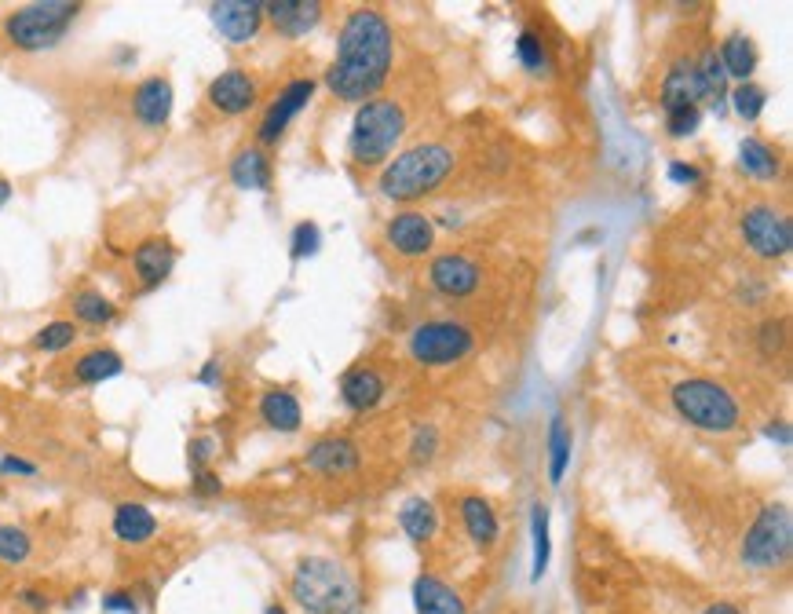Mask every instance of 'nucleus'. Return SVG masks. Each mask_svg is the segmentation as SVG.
<instances>
[{
	"instance_id": "f257e3e1",
	"label": "nucleus",
	"mask_w": 793,
	"mask_h": 614,
	"mask_svg": "<svg viewBox=\"0 0 793 614\" xmlns=\"http://www.w3.org/2000/svg\"><path fill=\"white\" fill-rule=\"evenodd\" d=\"M395 33L377 8H355L340 26L337 59L326 70V88L344 103H370L392 74Z\"/></svg>"
},
{
	"instance_id": "f03ea898",
	"label": "nucleus",
	"mask_w": 793,
	"mask_h": 614,
	"mask_svg": "<svg viewBox=\"0 0 793 614\" xmlns=\"http://www.w3.org/2000/svg\"><path fill=\"white\" fill-rule=\"evenodd\" d=\"M289 593L307 614H359L362 589L344 563L329 556H307L297 563Z\"/></svg>"
},
{
	"instance_id": "7ed1b4c3",
	"label": "nucleus",
	"mask_w": 793,
	"mask_h": 614,
	"mask_svg": "<svg viewBox=\"0 0 793 614\" xmlns=\"http://www.w3.org/2000/svg\"><path fill=\"white\" fill-rule=\"evenodd\" d=\"M454 161V150L446 143H417V147L402 150L399 158L384 165L377 187L388 202H417L454 172Z\"/></svg>"
},
{
	"instance_id": "20e7f679",
	"label": "nucleus",
	"mask_w": 793,
	"mask_h": 614,
	"mask_svg": "<svg viewBox=\"0 0 793 614\" xmlns=\"http://www.w3.org/2000/svg\"><path fill=\"white\" fill-rule=\"evenodd\" d=\"M402 132H406V110H402L395 99H370L355 110V121H351V136L348 150L355 165H381V161L392 158V150L399 147Z\"/></svg>"
},
{
	"instance_id": "39448f33",
	"label": "nucleus",
	"mask_w": 793,
	"mask_h": 614,
	"mask_svg": "<svg viewBox=\"0 0 793 614\" xmlns=\"http://www.w3.org/2000/svg\"><path fill=\"white\" fill-rule=\"evenodd\" d=\"M673 406L691 428L709 435H728L739 428L742 413L735 395L724 384L709 381V377H688L673 388Z\"/></svg>"
},
{
	"instance_id": "423d86ee",
	"label": "nucleus",
	"mask_w": 793,
	"mask_h": 614,
	"mask_svg": "<svg viewBox=\"0 0 793 614\" xmlns=\"http://www.w3.org/2000/svg\"><path fill=\"white\" fill-rule=\"evenodd\" d=\"M77 15H81V4L74 0H37V4L11 11L4 33L19 52H48L70 33Z\"/></svg>"
},
{
	"instance_id": "0eeeda50",
	"label": "nucleus",
	"mask_w": 793,
	"mask_h": 614,
	"mask_svg": "<svg viewBox=\"0 0 793 614\" xmlns=\"http://www.w3.org/2000/svg\"><path fill=\"white\" fill-rule=\"evenodd\" d=\"M793 549V519L786 505H764L753 519V527L742 538V563L750 571H775L790 560Z\"/></svg>"
},
{
	"instance_id": "6e6552de",
	"label": "nucleus",
	"mask_w": 793,
	"mask_h": 614,
	"mask_svg": "<svg viewBox=\"0 0 793 614\" xmlns=\"http://www.w3.org/2000/svg\"><path fill=\"white\" fill-rule=\"evenodd\" d=\"M476 348V333L465 322H421L410 329V355L421 366H454Z\"/></svg>"
},
{
	"instance_id": "1a4fd4ad",
	"label": "nucleus",
	"mask_w": 793,
	"mask_h": 614,
	"mask_svg": "<svg viewBox=\"0 0 793 614\" xmlns=\"http://www.w3.org/2000/svg\"><path fill=\"white\" fill-rule=\"evenodd\" d=\"M742 242L761 260H783L793 249V227L786 212L772 205H750L742 212Z\"/></svg>"
},
{
	"instance_id": "9d476101",
	"label": "nucleus",
	"mask_w": 793,
	"mask_h": 614,
	"mask_svg": "<svg viewBox=\"0 0 793 614\" xmlns=\"http://www.w3.org/2000/svg\"><path fill=\"white\" fill-rule=\"evenodd\" d=\"M428 282H432L435 293H443L450 300H461V297H472L483 282V271L472 256L465 253H443L435 256L432 267H428Z\"/></svg>"
},
{
	"instance_id": "9b49d317",
	"label": "nucleus",
	"mask_w": 793,
	"mask_h": 614,
	"mask_svg": "<svg viewBox=\"0 0 793 614\" xmlns=\"http://www.w3.org/2000/svg\"><path fill=\"white\" fill-rule=\"evenodd\" d=\"M311 96H315V81L311 77H300V81H289L282 92H278V99L271 106H267L264 121H260V128H256V136H260V143L264 147H271V143H278V139L286 136L289 121L304 110L307 103H311Z\"/></svg>"
},
{
	"instance_id": "f8f14e48",
	"label": "nucleus",
	"mask_w": 793,
	"mask_h": 614,
	"mask_svg": "<svg viewBox=\"0 0 793 614\" xmlns=\"http://www.w3.org/2000/svg\"><path fill=\"white\" fill-rule=\"evenodd\" d=\"M384 238H388V245H392L399 256L417 260V256H424L435 245V223H432V216H424V212H417V209H402L388 220Z\"/></svg>"
},
{
	"instance_id": "ddd939ff",
	"label": "nucleus",
	"mask_w": 793,
	"mask_h": 614,
	"mask_svg": "<svg viewBox=\"0 0 793 614\" xmlns=\"http://www.w3.org/2000/svg\"><path fill=\"white\" fill-rule=\"evenodd\" d=\"M209 19L231 44H245L264 26V4L260 0H220L209 8Z\"/></svg>"
},
{
	"instance_id": "4468645a",
	"label": "nucleus",
	"mask_w": 793,
	"mask_h": 614,
	"mask_svg": "<svg viewBox=\"0 0 793 614\" xmlns=\"http://www.w3.org/2000/svg\"><path fill=\"white\" fill-rule=\"evenodd\" d=\"M362 461L359 446L351 443V439H344V435H326V439H315V443L307 446L304 454V465L311 468V472H318V476H348V472H355Z\"/></svg>"
},
{
	"instance_id": "2eb2a0df",
	"label": "nucleus",
	"mask_w": 793,
	"mask_h": 614,
	"mask_svg": "<svg viewBox=\"0 0 793 614\" xmlns=\"http://www.w3.org/2000/svg\"><path fill=\"white\" fill-rule=\"evenodd\" d=\"M253 103H256V81L245 74V70H238V66L223 70V74L209 85V106L227 117H238V114H245V110H253Z\"/></svg>"
},
{
	"instance_id": "dca6fc26",
	"label": "nucleus",
	"mask_w": 793,
	"mask_h": 614,
	"mask_svg": "<svg viewBox=\"0 0 793 614\" xmlns=\"http://www.w3.org/2000/svg\"><path fill=\"white\" fill-rule=\"evenodd\" d=\"M702 99H706V92H702V81H698L695 59H677V63L669 66L666 81H662V110L666 114L695 110Z\"/></svg>"
},
{
	"instance_id": "f3484780",
	"label": "nucleus",
	"mask_w": 793,
	"mask_h": 614,
	"mask_svg": "<svg viewBox=\"0 0 793 614\" xmlns=\"http://www.w3.org/2000/svg\"><path fill=\"white\" fill-rule=\"evenodd\" d=\"M264 19H271V26L286 37H304L322 22V4L318 0H271L264 4Z\"/></svg>"
},
{
	"instance_id": "a211bd4d",
	"label": "nucleus",
	"mask_w": 793,
	"mask_h": 614,
	"mask_svg": "<svg viewBox=\"0 0 793 614\" xmlns=\"http://www.w3.org/2000/svg\"><path fill=\"white\" fill-rule=\"evenodd\" d=\"M172 103H176V96H172V85L165 77H147V81L132 92V114H136L139 125H147V128L165 125L172 117Z\"/></svg>"
},
{
	"instance_id": "6ab92c4d",
	"label": "nucleus",
	"mask_w": 793,
	"mask_h": 614,
	"mask_svg": "<svg viewBox=\"0 0 793 614\" xmlns=\"http://www.w3.org/2000/svg\"><path fill=\"white\" fill-rule=\"evenodd\" d=\"M132 267H136V278L143 282V289H154L172 275V267H176V249H172L169 238H147V242L136 245Z\"/></svg>"
},
{
	"instance_id": "aec40b11",
	"label": "nucleus",
	"mask_w": 793,
	"mask_h": 614,
	"mask_svg": "<svg viewBox=\"0 0 793 614\" xmlns=\"http://www.w3.org/2000/svg\"><path fill=\"white\" fill-rule=\"evenodd\" d=\"M340 399L355 413L373 410L384 399V377L373 366H355V370H348L340 377Z\"/></svg>"
},
{
	"instance_id": "412c9836",
	"label": "nucleus",
	"mask_w": 793,
	"mask_h": 614,
	"mask_svg": "<svg viewBox=\"0 0 793 614\" xmlns=\"http://www.w3.org/2000/svg\"><path fill=\"white\" fill-rule=\"evenodd\" d=\"M413 611L417 614H465V600L439 582L435 574H421L413 582Z\"/></svg>"
},
{
	"instance_id": "4be33fe9",
	"label": "nucleus",
	"mask_w": 793,
	"mask_h": 614,
	"mask_svg": "<svg viewBox=\"0 0 793 614\" xmlns=\"http://www.w3.org/2000/svg\"><path fill=\"white\" fill-rule=\"evenodd\" d=\"M260 417H264L267 428H275V432H282V435L300 432V424H304L297 395L289 392V388H267V392L260 395Z\"/></svg>"
},
{
	"instance_id": "5701e85b",
	"label": "nucleus",
	"mask_w": 793,
	"mask_h": 614,
	"mask_svg": "<svg viewBox=\"0 0 793 614\" xmlns=\"http://www.w3.org/2000/svg\"><path fill=\"white\" fill-rule=\"evenodd\" d=\"M461 523H465L468 538L476 541L479 549H494L497 534H501V523H497V512L487 498L465 494V498H461Z\"/></svg>"
},
{
	"instance_id": "b1692460",
	"label": "nucleus",
	"mask_w": 793,
	"mask_h": 614,
	"mask_svg": "<svg viewBox=\"0 0 793 614\" xmlns=\"http://www.w3.org/2000/svg\"><path fill=\"white\" fill-rule=\"evenodd\" d=\"M231 183L238 191H271V161L260 147H245L231 161Z\"/></svg>"
},
{
	"instance_id": "393cba45",
	"label": "nucleus",
	"mask_w": 793,
	"mask_h": 614,
	"mask_svg": "<svg viewBox=\"0 0 793 614\" xmlns=\"http://www.w3.org/2000/svg\"><path fill=\"white\" fill-rule=\"evenodd\" d=\"M114 534L125 545H143L158 534V519L147 505H139V501H125V505H117L114 509Z\"/></svg>"
},
{
	"instance_id": "a878e982",
	"label": "nucleus",
	"mask_w": 793,
	"mask_h": 614,
	"mask_svg": "<svg viewBox=\"0 0 793 614\" xmlns=\"http://www.w3.org/2000/svg\"><path fill=\"white\" fill-rule=\"evenodd\" d=\"M720 66H724V74H728V81L735 77V81H753V70H757V44L746 37V33H731L728 41L720 44L717 52Z\"/></svg>"
},
{
	"instance_id": "bb28decb",
	"label": "nucleus",
	"mask_w": 793,
	"mask_h": 614,
	"mask_svg": "<svg viewBox=\"0 0 793 614\" xmlns=\"http://www.w3.org/2000/svg\"><path fill=\"white\" fill-rule=\"evenodd\" d=\"M739 169L746 176H753V180H775L783 172V161H779V154L764 139L746 136L739 143Z\"/></svg>"
},
{
	"instance_id": "cd10ccee",
	"label": "nucleus",
	"mask_w": 793,
	"mask_h": 614,
	"mask_svg": "<svg viewBox=\"0 0 793 614\" xmlns=\"http://www.w3.org/2000/svg\"><path fill=\"white\" fill-rule=\"evenodd\" d=\"M399 527L406 530V538L424 545V541H432L435 527H439V512L428 498H406L399 505Z\"/></svg>"
},
{
	"instance_id": "c85d7f7f",
	"label": "nucleus",
	"mask_w": 793,
	"mask_h": 614,
	"mask_svg": "<svg viewBox=\"0 0 793 614\" xmlns=\"http://www.w3.org/2000/svg\"><path fill=\"white\" fill-rule=\"evenodd\" d=\"M125 370V359L114 348H92L74 362V377L81 384H103Z\"/></svg>"
},
{
	"instance_id": "c756f323",
	"label": "nucleus",
	"mask_w": 793,
	"mask_h": 614,
	"mask_svg": "<svg viewBox=\"0 0 793 614\" xmlns=\"http://www.w3.org/2000/svg\"><path fill=\"white\" fill-rule=\"evenodd\" d=\"M567 465H571V432H567V421L556 413L549 424V483L552 487H560L563 483Z\"/></svg>"
},
{
	"instance_id": "7c9ffc66",
	"label": "nucleus",
	"mask_w": 793,
	"mask_h": 614,
	"mask_svg": "<svg viewBox=\"0 0 793 614\" xmlns=\"http://www.w3.org/2000/svg\"><path fill=\"white\" fill-rule=\"evenodd\" d=\"M70 307H74L77 322H85V326H106V322H114L117 318L114 300H106L99 289H81V293H74Z\"/></svg>"
},
{
	"instance_id": "2f4dec72",
	"label": "nucleus",
	"mask_w": 793,
	"mask_h": 614,
	"mask_svg": "<svg viewBox=\"0 0 793 614\" xmlns=\"http://www.w3.org/2000/svg\"><path fill=\"white\" fill-rule=\"evenodd\" d=\"M516 59L519 66L534 77H549L552 74V59H549V48L541 41V33L534 30H519L516 37Z\"/></svg>"
},
{
	"instance_id": "473e14b6",
	"label": "nucleus",
	"mask_w": 793,
	"mask_h": 614,
	"mask_svg": "<svg viewBox=\"0 0 793 614\" xmlns=\"http://www.w3.org/2000/svg\"><path fill=\"white\" fill-rule=\"evenodd\" d=\"M534 516H530V530H534V582H541V574L549 571V556H552V541H549V505H534Z\"/></svg>"
},
{
	"instance_id": "72a5a7b5",
	"label": "nucleus",
	"mask_w": 793,
	"mask_h": 614,
	"mask_svg": "<svg viewBox=\"0 0 793 614\" xmlns=\"http://www.w3.org/2000/svg\"><path fill=\"white\" fill-rule=\"evenodd\" d=\"M695 66H698V81H702L706 99H713V106H720L724 99H728V74H724L717 52H706Z\"/></svg>"
},
{
	"instance_id": "f704fd0d",
	"label": "nucleus",
	"mask_w": 793,
	"mask_h": 614,
	"mask_svg": "<svg viewBox=\"0 0 793 614\" xmlns=\"http://www.w3.org/2000/svg\"><path fill=\"white\" fill-rule=\"evenodd\" d=\"M731 106H735V114L742 117V121H757V117L764 114V103H768V92H764L757 81H742V85H735L728 92Z\"/></svg>"
},
{
	"instance_id": "c9c22d12",
	"label": "nucleus",
	"mask_w": 793,
	"mask_h": 614,
	"mask_svg": "<svg viewBox=\"0 0 793 614\" xmlns=\"http://www.w3.org/2000/svg\"><path fill=\"white\" fill-rule=\"evenodd\" d=\"M74 340H77V326H74V322H63V318H59V322H48L44 329H37L33 348L48 351V355H52V351H66L70 344H74Z\"/></svg>"
},
{
	"instance_id": "e433bc0d",
	"label": "nucleus",
	"mask_w": 793,
	"mask_h": 614,
	"mask_svg": "<svg viewBox=\"0 0 793 614\" xmlns=\"http://www.w3.org/2000/svg\"><path fill=\"white\" fill-rule=\"evenodd\" d=\"M30 552H33V541H30V534L22 527H0V560L4 563H22V560H30Z\"/></svg>"
},
{
	"instance_id": "4c0bfd02",
	"label": "nucleus",
	"mask_w": 793,
	"mask_h": 614,
	"mask_svg": "<svg viewBox=\"0 0 793 614\" xmlns=\"http://www.w3.org/2000/svg\"><path fill=\"white\" fill-rule=\"evenodd\" d=\"M322 249V231H318V223L304 220L293 227V238H289V253L293 260H307V256H315Z\"/></svg>"
},
{
	"instance_id": "58836bf2",
	"label": "nucleus",
	"mask_w": 793,
	"mask_h": 614,
	"mask_svg": "<svg viewBox=\"0 0 793 614\" xmlns=\"http://www.w3.org/2000/svg\"><path fill=\"white\" fill-rule=\"evenodd\" d=\"M439 450V428L435 424H421L417 432H413V443H410V454L417 465H428Z\"/></svg>"
},
{
	"instance_id": "ea45409f",
	"label": "nucleus",
	"mask_w": 793,
	"mask_h": 614,
	"mask_svg": "<svg viewBox=\"0 0 793 614\" xmlns=\"http://www.w3.org/2000/svg\"><path fill=\"white\" fill-rule=\"evenodd\" d=\"M698 125H702V106H695V110H677V114H666V132L673 139L695 136Z\"/></svg>"
},
{
	"instance_id": "a19ab883",
	"label": "nucleus",
	"mask_w": 793,
	"mask_h": 614,
	"mask_svg": "<svg viewBox=\"0 0 793 614\" xmlns=\"http://www.w3.org/2000/svg\"><path fill=\"white\" fill-rule=\"evenodd\" d=\"M757 344H761V351L768 359L779 355V351L786 348V318H768L761 326V340H757Z\"/></svg>"
},
{
	"instance_id": "79ce46f5",
	"label": "nucleus",
	"mask_w": 793,
	"mask_h": 614,
	"mask_svg": "<svg viewBox=\"0 0 793 614\" xmlns=\"http://www.w3.org/2000/svg\"><path fill=\"white\" fill-rule=\"evenodd\" d=\"M187 454H191V468H194V472H201V468H205L212 461V454H216V443H212L209 435H198V439H191Z\"/></svg>"
},
{
	"instance_id": "37998d69",
	"label": "nucleus",
	"mask_w": 793,
	"mask_h": 614,
	"mask_svg": "<svg viewBox=\"0 0 793 614\" xmlns=\"http://www.w3.org/2000/svg\"><path fill=\"white\" fill-rule=\"evenodd\" d=\"M669 180L680 183V187H698L702 183V169H695L688 161H669Z\"/></svg>"
},
{
	"instance_id": "c03bdc74",
	"label": "nucleus",
	"mask_w": 793,
	"mask_h": 614,
	"mask_svg": "<svg viewBox=\"0 0 793 614\" xmlns=\"http://www.w3.org/2000/svg\"><path fill=\"white\" fill-rule=\"evenodd\" d=\"M194 490H198L201 498H212V494H220L223 483L216 472H209V468H201V472H194Z\"/></svg>"
},
{
	"instance_id": "a18cd8bd",
	"label": "nucleus",
	"mask_w": 793,
	"mask_h": 614,
	"mask_svg": "<svg viewBox=\"0 0 793 614\" xmlns=\"http://www.w3.org/2000/svg\"><path fill=\"white\" fill-rule=\"evenodd\" d=\"M103 607H106V611H121V614H136L139 611L136 600H132L128 593H110L103 600Z\"/></svg>"
},
{
	"instance_id": "49530a36",
	"label": "nucleus",
	"mask_w": 793,
	"mask_h": 614,
	"mask_svg": "<svg viewBox=\"0 0 793 614\" xmlns=\"http://www.w3.org/2000/svg\"><path fill=\"white\" fill-rule=\"evenodd\" d=\"M0 472H8V476H33L37 468H33L30 461H22V457H4V461H0Z\"/></svg>"
},
{
	"instance_id": "de8ad7c7",
	"label": "nucleus",
	"mask_w": 793,
	"mask_h": 614,
	"mask_svg": "<svg viewBox=\"0 0 793 614\" xmlns=\"http://www.w3.org/2000/svg\"><path fill=\"white\" fill-rule=\"evenodd\" d=\"M764 435H768V439H775L779 446H790V439H793L790 424H786V421H772L768 428H764Z\"/></svg>"
},
{
	"instance_id": "09e8293b",
	"label": "nucleus",
	"mask_w": 793,
	"mask_h": 614,
	"mask_svg": "<svg viewBox=\"0 0 793 614\" xmlns=\"http://www.w3.org/2000/svg\"><path fill=\"white\" fill-rule=\"evenodd\" d=\"M22 604L33 607V611H48V596L37 593V589H22Z\"/></svg>"
},
{
	"instance_id": "8fccbe9b",
	"label": "nucleus",
	"mask_w": 793,
	"mask_h": 614,
	"mask_svg": "<svg viewBox=\"0 0 793 614\" xmlns=\"http://www.w3.org/2000/svg\"><path fill=\"white\" fill-rule=\"evenodd\" d=\"M198 381L201 384H220V362H216V359L205 362V370L198 373Z\"/></svg>"
},
{
	"instance_id": "3c124183",
	"label": "nucleus",
	"mask_w": 793,
	"mask_h": 614,
	"mask_svg": "<svg viewBox=\"0 0 793 614\" xmlns=\"http://www.w3.org/2000/svg\"><path fill=\"white\" fill-rule=\"evenodd\" d=\"M702 614H746L739 604H731V600H717V604H709Z\"/></svg>"
},
{
	"instance_id": "603ef678",
	"label": "nucleus",
	"mask_w": 793,
	"mask_h": 614,
	"mask_svg": "<svg viewBox=\"0 0 793 614\" xmlns=\"http://www.w3.org/2000/svg\"><path fill=\"white\" fill-rule=\"evenodd\" d=\"M8 202H11V183L4 180V176H0V209H4Z\"/></svg>"
},
{
	"instance_id": "864d4df0",
	"label": "nucleus",
	"mask_w": 793,
	"mask_h": 614,
	"mask_svg": "<svg viewBox=\"0 0 793 614\" xmlns=\"http://www.w3.org/2000/svg\"><path fill=\"white\" fill-rule=\"evenodd\" d=\"M264 614H286V607H282V604H271V607H267V611H264Z\"/></svg>"
}]
</instances>
